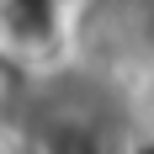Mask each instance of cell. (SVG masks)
<instances>
[{
    "instance_id": "6da1fadb",
    "label": "cell",
    "mask_w": 154,
    "mask_h": 154,
    "mask_svg": "<svg viewBox=\"0 0 154 154\" xmlns=\"http://www.w3.org/2000/svg\"><path fill=\"white\" fill-rule=\"evenodd\" d=\"M27 112V64H16L11 53H0V128L16 122Z\"/></svg>"
}]
</instances>
